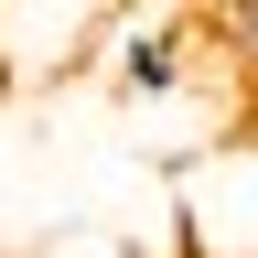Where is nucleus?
I'll return each mask as SVG.
<instances>
[{
  "label": "nucleus",
  "instance_id": "nucleus-1",
  "mask_svg": "<svg viewBox=\"0 0 258 258\" xmlns=\"http://www.w3.org/2000/svg\"><path fill=\"white\" fill-rule=\"evenodd\" d=\"M172 247L183 258H258V108L215 140L172 151Z\"/></svg>",
  "mask_w": 258,
  "mask_h": 258
},
{
  "label": "nucleus",
  "instance_id": "nucleus-2",
  "mask_svg": "<svg viewBox=\"0 0 258 258\" xmlns=\"http://www.w3.org/2000/svg\"><path fill=\"white\" fill-rule=\"evenodd\" d=\"M205 43L237 86V108H258V0H205Z\"/></svg>",
  "mask_w": 258,
  "mask_h": 258
},
{
  "label": "nucleus",
  "instance_id": "nucleus-3",
  "mask_svg": "<svg viewBox=\"0 0 258 258\" xmlns=\"http://www.w3.org/2000/svg\"><path fill=\"white\" fill-rule=\"evenodd\" d=\"M32 258H151V247H129V237H108V226H54Z\"/></svg>",
  "mask_w": 258,
  "mask_h": 258
}]
</instances>
